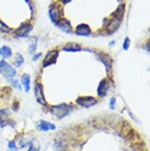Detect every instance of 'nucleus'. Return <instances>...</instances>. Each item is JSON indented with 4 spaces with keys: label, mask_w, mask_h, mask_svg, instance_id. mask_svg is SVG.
Here are the masks:
<instances>
[{
    "label": "nucleus",
    "mask_w": 150,
    "mask_h": 151,
    "mask_svg": "<svg viewBox=\"0 0 150 151\" xmlns=\"http://www.w3.org/2000/svg\"><path fill=\"white\" fill-rule=\"evenodd\" d=\"M0 73L6 79H12L16 75V70L5 60H0Z\"/></svg>",
    "instance_id": "obj_1"
},
{
    "label": "nucleus",
    "mask_w": 150,
    "mask_h": 151,
    "mask_svg": "<svg viewBox=\"0 0 150 151\" xmlns=\"http://www.w3.org/2000/svg\"><path fill=\"white\" fill-rule=\"evenodd\" d=\"M70 107L67 104H60L57 105V106H54L52 107V113H53L56 117L57 118H63L65 116H67L69 114V112L70 111Z\"/></svg>",
    "instance_id": "obj_2"
},
{
    "label": "nucleus",
    "mask_w": 150,
    "mask_h": 151,
    "mask_svg": "<svg viewBox=\"0 0 150 151\" xmlns=\"http://www.w3.org/2000/svg\"><path fill=\"white\" fill-rule=\"evenodd\" d=\"M77 103L83 108H90L96 104V99L92 96H81L77 99Z\"/></svg>",
    "instance_id": "obj_3"
},
{
    "label": "nucleus",
    "mask_w": 150,
    "mask_h": 151,
    "mask_svg": "<svg viewBox=\"0 0 150 151\" xmlns=\"http://www.w3.org/2000/svg\"><path fill=\"white\" fill-rule=\"evenodd\" d=\"M57 56H58V52L57 50H52V51L48 52L44 58V62H43L44 67H47V66H49V65L55 64L57 61Z\"/></svg>",
    "instance_id": "obj_4"
},
{
    "label": "nucleus",
    "mask_w": 150,
    "mask_h": 151,
    "mask_svg": "<svg viewBox=\"0 0 150 151\" xmlns=\"http://www.w3.org/2000/svg\"><path fill=\"white\" fill-rule=\"evenodd\" d=\"M36 129L40 132H48V131H54L56 129V125L47 121H41L37 123Z\"/></svg>",
    "instance_id": "obj_5"
},
{
    "label": "nucleus",
    "mask_w": 150,
    "mask_h": 151,
    "mask_svg": "<svg viewBox=\"0 0 150 151\" xmlns=\"http://www.w3.org/2000/svg\"><path fill=\"white\" fill-rule=\"evenodd\" d=\"M57 26L60 30H62L63 32H67V34H70L71 32H72V27H71V24L70 22L68 21L66 19H60L57 23Z\"/></svg>",
    "instance_id": "obj_6"
},
{
    "label": "nucleus",
    "mask_w": 150,
    "mask_h": 151,
    "mask_svg": "<svg viewBox=\"0 0 150 151\" xmlns=\"http://www.w3.org/2000/svg\"><path fill=\"white\" fill-rule=\"evenodd\" d=\"M34 95H35L36 100L39 103L42 104V105H45V104H47V101H45L44 94H43L42 85L40 83H36L35 84V87H34Z\"/></svg>",
    "instance_id": "obj_7"
},
{
    "label": "nucleus",
    "mask_w": 150,
    "mask_h": 151,
    "mask_svg": "<svg viewBox=\"0 0 150 151\" xmlns=\"http://www.w3.org/2000/svg\"><path fill=\"white\" fill-rule=\"evenodd\" d=\"M32 26L30 23H23L16 30V35L19 37H24L32 31Z\"/></svg>",
    "instance_id": "obj_8"
},
{
    "label": "nucleus",
    "mask_w": 150,
    "mask_h": 151,
    "mask_svg": "<svg viewBox=\"0 0 150 151\" xmlns=\"http://www.w3.org/2000/svg\"><path fill=\"white\" fill-rule=\"evenodd\" d=\"M60 15H61V13H60V8H57V6H51L49 9V17L52 22L57 23L60 19Z\"/></svg>",
    "instance_id": "obj_9"
},
{
    "label": "nucleus",
    "mask_w": 150,
    "mask_h": 151,
    "mask_svg": "<svg viewBox=\"0 0 150 151\" xmlns=\"http://www.w3.org/2000/svg\"><path fill=\"white\" fill-rule=\"evenodd\" d=\"M91 34V29L87 24H80L76 28V35L81 36H88Z\"/></svg>",
    "instance_id": "obj_10"
},
{
    "label": "nucleus",
    "mask_w": 150,
    "mask_h": 151,
    "mask_svg": "<svg viewBox=\"0 0 150 151\" xmlns=\"http://www.w3.org/2000/svg\"><path fill=\"white\" fill-rule=\"evenodd\" d=\"M120 24H121V21L119 19L114 18L113 19H111L108 26V31L109 32H114L118 30V28L120 27Z\"/></svg>",
    "instance_id": "obj_11"
},
{
    "label": "nucleus",
    "mask_w": 150,
    "mask_h": 151,
    "mask_svg": "<svg viewBox=\"0 0 150 151\" xmlns=\"http://www.w3.org/2000/svg\"><path fill=\"white\" fill-rule=\"evenodd\" d=\"M108 83L106 80H103L100 83H99V86L97 88V94H98L99 96H105L107 95V92H108Z\"/></svg>",
    "instance_id": "obj_12"
},
{
    "label": "nucleus",
    "mask_w": 150,
    "mask_h": 151,
    "mask_svg": "<svg viewBox=\"0 0 150 151\" xmlns=\"http://www.w3.org/2000/svg\"><path fill=\"white\" fill-rule=\"evenodd\" d=\"M22 83L24 86V89L26 92L30 91V85H31V79H30V75L27 73H24L22 76Z\"/></svg>",
    "instance_id": "obj_13"
},
{
    "label": "nucleus",
    "mask_w": 150,
    "mask_h": 151,
    "mask_svg": "<svg viewBox=\"0 0 150 151\" xmlns=\"http://www.w3.org/2000/svg\"><path fill=\"white\" fill-rule=\"evenodd\" d=\"M9 122V114L6 110H0V126L4 127Z\"/></svg>",
    "instance_id": "obj_14"
},
{
    "label": "nucleus",
    "mask_w": 150,
    "mask_h": 151,
    "mask_svg": "<svg viewBox=\"0 0 150 151\" xmlns=\"http://www.w3.org/2000/svg\"><path fill=\"white\" fill-rule=\"evenodd\" d=\"M12 51L11 48L9 47L8 45H4L1 48H0V55H1L4 58H9L11 57Z\"/></svg>",
    "instance_id": "obj_15"
},
{
    "label": "nucleus",
    "mask_w": 150,
    "mask_h": 151,
    "mask_svg": "<svg viewBox=\"0 0 150 151\" xmlns=\"http://www.w3.org/2000/svg\"><path fill=\"white\" fill-rule=\"evenodd\" d=\"M123 14H124V5L121 4L118 9H117V10L113 13V16H116L115 18L119 19L120 21H121V19L123 17Z\"/></svg>",
    "instance_id": "obj_16"
},
{
    "label": "nucleus",
    "mask_w": 150,
    "mask_h": 151,
    "mask_svg": "<svg viewBox=\"0 0 150 151\" xmlns=\"http://www.w3.org/2000/svg\"><path fill=\"white\" fill-rule=\"evenodd\" d=\"M27 151H40V145L36 140H32L29 143V148Z\"/></svg>",
    "instance_id": "obj_17"
},
{
    "label": "nucleus",
    "mask_w": 150,
    "mask_h": 151,
    "mask_svg": "<svg viewBox=\"0 0 150 151\" xmlns=\"http://www.w3.org/2000/svg\"><path fill=\"white\" fill-rule=\"evenodd\" d=\"M63 49L66 51H79V50H81V47L76 44H70L67 45V47H65Z\"/></svg>",
    "instance_id": "obj_18"
},
{
    "label": "nucleus",
    "mask_w": 150,
    "mask_h": 151,
    "mask_svg": "<svg viewBox=\"0 0 150 151\" xmlns=\"http://www.w3.org/2000/svg\"><path fill=\"white\" fill-rule=\"evenodd\" d=\"M23 58L21 54H17L16 55V58H15V60H14V64H15V66L16 67H19V66H22V63H23Z\"/></svg>",
    "instance_id": "obj_19"
},
{
    "label": "nucleus",
    "mask_w": 150,
    "mask_h": 151,
    "mask_svg": "<svg viewBox=\"0 0 150 151\" xmlns=\"http://www.w3.org/2000/svg\"><path fill=\"white\" fill-rule=\"evenodd\" d=\"M0 32H11V28H9L8 25H6L1 19H0Z\"/></svg>",
    "instance_id": "obj_20"
},
{
    "label": "nucleus",
    "mask_w": 150,
    "mask_h": 151,
    "mask_svg": "<svg viewBox=\"0 0 150 151\" xmlns=\"http://www.w3.org/2000/svg\"><path fill=\"white\" fill-rule=\"evenodd\" d=\"M8 147H9V149L10 150V151H18L19 150V148H18V147L16 146V143H15V141H9V143H8Z\"/></svg>",
    "instance_id": "obj_21"
},
{
    "label": "nucleus",
    "mask_w": 150,
    "mask_h": 151,
    "mask_svg": "<svg viewBox=\"0 0 150 151\" xmlns=\"http://www.w3.org/2000/svg\"><path fill=\"white\" fill-rule=\"evenodd\" d=\"M30 39L32 40V44H30V50H29V52H30V53H32V51L35 50V47H36V38L35 37H31Z\"/></svg>",
    "instance_id": "obj_22"
},
{
    "label": "nucleus",
    "mask_w": 150,
    "mask_h": 151,
    "mask_svg": "<svg viewBox=\"0 0 150 151\" xmlns=\"http://www.w3.org/2000/svg\"><path fill=\"white\" fill-rule=\"evenodd\" d=\"M130 44H131V42H130V39L129 37H126L124 42H123V45H122V48L124 50H128L129 47H130Z\"/></svg>",
    "instance_id": "obj_23"
},
{
    "label": "nucleus",
    "mask_w": 150,
    "mask_h": 151,
    "mask_svg": "<svg viewBox=\"0 0 150 151\" xmlns=\"http://www.w3.org/2000/svg\"><path fill=\"white\" fill-rule=\"evenodd\" d=\"M12 84L14 85V86H15L16 88H19V89H21V87H19V83H18V81H13V82H12Z\"/></svg>",
    "instance_id": "obj_24"
},
{
    "label": "nucleus",
    "mask_w": 150,
    "mask_h": 151,
    "mask_svg": "<svg viewBox=\"0 0 150 151\" xmlns=\"http://www.w3.org/2000/svg\"><path fill=\"white\" fill-rule=\"evenodd\" d=\"M113 104H114V98H112V99H111V102H110V108H111V109H114Z\"/></svg>",
    "instance_id": "obj_25"
},
{
    "label": "nucleus",
    "mask_w": 150,
    "mask_h": 151,
    "mask_svg": "<svg viewBox=\"0 0 150 151\" xmlns=\"http://www.w3.org/2000/svg\"><path fill=\"white\" fill-rule=\"evenodd\" d=\"M40 56H41V54H37L36 56H34V58H32V60H37V58H38L39 57H40Z\"/></svg>",
    "instance_id": "obj_26"
},
{
    "label": "nucleus",
    "mask_w": 150,
    "mask_h": 151,
    "mask_svg": "<svg viewBox=\"0 0 150 151\" xmlns=\"http://www.w3.org/2000/svg\"><path fill=\"white\" fill-rule=\"evenodd\" d=\"M60 1H61L62 3H64V4H67V3L70 2V1H71V0H60Z\"/></svg>",
    "instance_id": "obj_27"
},
{
    "label": "nucleus",
    "mask_w": 150,
    "mask_h": 151,
    "mask_svg": "<svg viewBox=\"0 0 150 151\" xmlns=\"http://www.w3.org/2000/svg\"><path fill=\"white\" fill-rule=\"evenodd\" d=\"M25 1L27 2V3H29V2H30V0H25Z\"/></svg>",
    "instance_id": "obj_28"
},
{
    "label": "nucleus",
    "mask_w": 150,
    "mask_h": 151,
    "mask_svg": "<svg viewBox=\"0 0 150 151\" xmlns=\"http://www.w3.org/2000/svg\"><path fill=\"white\" fill-rule=\"evenodd\" d=\"M118 1H120V0H118Z\"/></svg>",
    "instance_id": "obj_29"
}]
</instances>
